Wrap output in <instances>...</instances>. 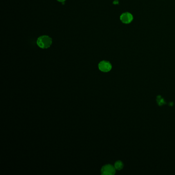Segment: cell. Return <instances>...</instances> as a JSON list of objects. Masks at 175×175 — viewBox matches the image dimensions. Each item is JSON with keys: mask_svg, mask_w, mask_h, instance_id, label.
Instances as JSON below:
<instances>
[{"mask_svg": "<svg viewBox=\"0 0 175 175\" xmlns=\"http://www.w3.org/2000/svg\"><path fill=\"white\" fill-rule=\"evenodd\" d=\"M52 43V40L49 36L43 35L39 37L37 40V44L42 49H47L50 47Z\"/></svg>", "mask_w": 175, "mask_h": 175, "instance_id": "1", "label": "cell"}, {"mask_svg": "<svg viewBox=\"0 0 175 175\" xmlns=\"http://www.w3.org/2000/svg\"><path fill=\"white\" fill-rule=\"evenodd\" d=\"M101 173L103 175H114L115 173V167L110 164L104 165L102 167Z\"/></svg>", "mask_w": 175, "mask_h": 175, "instance_id": "2", "label": "cell"}, {"mask_svg": "<svg viewBox=\"0 0 175 175\" xmlns=\"http://www.w3.org/2000/svg\"><path fill=\"white\" fill-rule=\"evenodd\" d=\"M98 67L101 72H107L111 70L112 65L110 62L107 61H102L98 64Z\"/></svg>", "mask_w": 175, "mask_h": 175, "instance_id": "3", "label": "cell"}, {"mask_svg": "<svg viewBox=\"0 0 175 175\" xmlns=\"http://www.w3.org/2000/svg\"><path fill=\"white\" fill-rule=\"evenodd\" d=\"M133 16L129 12H124L120 16V20L124 24H129L133 20Z\"/></svg>", "mask_w": 175, "mask_h": 175, "instance_id": "4", "label": "cell"}, {"mask_svg": "<svg viewBox=\"0 0 175 175\" xmlns=\"http://www.w3.org/2000/svg\"><path fill=\"white\" fill-rule=\"evenodd\" d=\"M115 169L121 170L123 168L124 165L123 162L121 161H117L115 163Z\"/></svg>", "mask_w": 175, "mask_h": 175, "instance_id": "5", "label": "cell"}, {"mask_svg": "<svg viewBox=\"0 0 175 175\" xmlns=\"http://www.w3.org/2000/svg\"><path fill=\"white\" fill-rule=\"evenodd\" d=\"M157 103L159 106L163 105V104H166L164 100L163 99V98H162L161 95H158L157 98Z\"/></svg>", "mask_w": 175, "mask_h": 175, "instance_id": "6", "label": "cell"}, {"mask_svg": "<svg viewBox=\"0 0 175 175\" xmlns=\"http://www.w3.org/2000/svg\"><path fill=\"white\" fill-rule=\"evenodd\" d=\"M58 2H60V3H62L63 4H64V3L65 2L66 0H57Z\"/></svg>", "mask_w": 175, "mask_h": 175, "instance_id": "7", "label": "cell"}]
</instances>
